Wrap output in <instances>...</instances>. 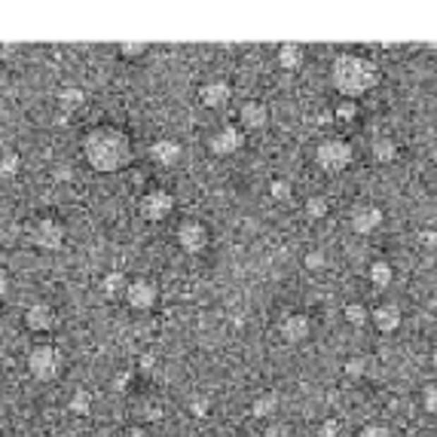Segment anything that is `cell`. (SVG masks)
<instances>
[{"mask_svg":"<svg viewBox=\"0 0 437 437\" xmlns=\"http://www.w3.org/2000/svg\"><path fill=\"white\" fill-rule=\"evenodd\" d=\"M123 437H150V434H147V429H141V425H132V429H126Z\"/></svg>","mask_w":437,"mask_h":437,"instance_id":"8d00e7d4","label":"cell"},{"mask_svg":"<svg viewBox=\"0 0 437 437\" xmlns=\"http://www.w3.org/2000/svg\"><path fill=\"white\" fill-rule=\"evenodd\" d=\"M342 373L352 376V379L364 376V373H367V358H361V355H352V358H346V364H342Z\"/></svg>","mask_w":437,"mask_h":437,"instance_id":"f546056e","label":"cell"},{"mask_svg":"<svg viewBox=\"0 0 437 437\" xmlns=\"http://www.w3.org/2000/svg\"><path fill=\"white\" fill-rule=\"evenodd\" d=\"M333 119H340V123H355L358 119V101H349V98H342L337 107L330 110Z\"/></svg>","mask_w":437,"mask_h":437,"instance_id":"603a6c76","label":"cell"},{"mask_svg":"<svg viewBox=\"0 0 437 437\" xmlns=\"http://www.w3.org/2000/svg\"><path fill=\"white\" fill-rule=\"evenodd\" d=\"M431 160H434V165H437V147H434V150H431Z\"/></svg>","mask_w":437,"mask_h":437,"instance_id":"b9f144b4","label":"cell"},{"mask_svg":"<svg viewBox=\"0 0 437 437\" xmlns=\"http://www.w3.org/2000/svg\"><path fill=\"white\" fill-rule=\"evenodd\" d=\"M422 410L437 416V385H425V392H422Z\"/></svg>","mask_w":437,"mask_h":437,"instance_id":"d6a6232c","label":"cell"},{"mask_svg":"<svg viewBox=\"0 0 437 437\" xmlns=\"http://www.w3.org/2000/svg\"><path fill=\"white\" fill-rule=\"evenodd\" d=\"M52 178H59V181H68V178H71V165H59V169L52 172Z\"/></svg>","mask_w":437,"mask_h":437,"instance_id":"74e56055","label":"cell"},{"mask_svg":"<svg viewBox=\"0 0 437 437\" xmlns=\"http://www.w3.org/2000/svg\"><path fill=\"white\" fill-rule=\"evenodd\" d=\"M370 153H373V160L376 162H395L397 160V144H395V138H388V135H379L373 144H370Z\"/></svg>","mask_w":437,"mask_h":437,"instance_id":"ffe728a7","label":"cell"},{"mask_svg":"<svg viewBox=\"0 0 437 437\" xmlns=\"http://www.w3.org/2000/svg\"><path fill=\"white\" fill-rule=\"evenodd\" d=\"M208 410H211V401H208V397H196V401L190 404V413L196 416V419H205Z\"/></svg>","mask_w":437,"mask_h":437,"instance_id":"836d02e7","label":"cell"},{"mask_svg":"<svg viewBox=\"0 0 437 437\" xmlns=\"http://www.w3.org/2000/svg\"><path fill=\"white\" fill-rule=\"evenodd\" d=\"M355 437H395V431L388 429V425H383V422H370V425H364Z\"/></svg>","mask_w":437,"mask_h":437,"instance_id":"4dcf8cb0","label":"cell"},{"mask_svg":"<svg viewBox=\"0 0 437 437\" xmlns=\"http://www.w3.org/2000/svg\"><path fill=\"white\" fill-rule=\"evenodd\" d=\"M25 328L31 333H46L55 328V309L49 303H31L25 309Z\"/></svg>","mask_w":437,"mask_h":437,"instance_id":"7c38bea8","label":"cell"},{"mask_svg":"<svg viewBox=\"0 0 437 437\" xmlns=\"http://www.w3.org/2000/svg\"><path fill=\"white\" fill-rule=\"evenodd\" d=\"M239 119H241V132H260V128L269 126V107L263 101H245L239 110Z\"/></svg>","mask_w":437,"mask_h":437,"instance_id":"4fadbf2b","label":"cell"},{"mask_svg":"<svg viewBox=\"0 0 437 437\" xmlns=\"http://www.w3.org/2000/svg\"><path fill=\"white\" fill-rule=\"evenodd\" d=\"M232 98V86L227 80H211L205 86H199V101L205 107H223Z\"/></svg>","mask_w":437,"mask_h":437,"instance_id":"9a60e30c","label":"cell"},{"mask_svg":"<svg viewBox=\"0 0 437 437\" xmlns=\"http://www.w3.org/2000/svg\"><path fill=\"white\" fill-rule=\"evenodd\" d=\"M342 315H346V321L352 324V328H364V324L370 321V309L364 303H346Z\"/></svg>","mask_w":437,"mask_h":437,"instance_id":"7402d4cb","label":"cell"},{"mask_svg":"<svg viewBox=\"0 0 437 437\" xmlns=\"http://www.w3.org/2000/svg\"><path fill=\"white\" fill-rule=\"evenodd\" d=\"M291 193H294V187H291V181H285V178H275L273 184H269V196H273L275 202H287L291 199Z\"/></svg>","mask_w":437,"mask_h":437,"instance_id":"f1b7e54d","label":"cell"},{"mask_svg":"<svg viewBox=\"0 0 437 437\" xmlns=\"http://www.w3.org/2000/svg\"><path fill=\"white\" fill-rule=\"evenodd\" d=\"M416 241H419L422 248H437V232L434 229H419L416 232Z\"/></svg>","mask_w":437,"mask_h":437,"instance_id":"e575fe53","label":"cell"},{"mask_svg":"<svg viewBox=\"0 0 437 437\" xmlns=\"http://www.w3.org/2000/svg\"><path fill=\"white\" fill-rule=\"evenodd\" d=\"M241 147H245V132H241L239 126H220L215 135L208 138V150L215 153V156H232V153H239Z\"/></svg>","mask_w":437,"mask_h":437,"instance_id":"ba28073f","label":"cell"},{"mask_svg":"<svg viewBox=\"0 0 437 437\" xmlns=\"http://www.w3.org/2000/svg\"><path fill=\"white\" fill-rule=\"evenodd\" d=\"M61 352L49 346V342H40V346H34L28 352V373H31L37 383H52V379H59L61 373Z\"/></svg>","mask_w":437,"mask_h":437,"instance_id":"277c9868","label":"cell"},{"mask_svg":"<svg viewBox=\"0 0 437 437\" xmlns=\"http://www.w3.org/2000/svg\"><path fill=\"white\" fill-rule=\"evenodd\" d=\"M138 211H141V217L150 220V223L169 220L172 211H174V196H172V190H162V187L147 190L144 196H141V202H138Z\"/></svg>","mask_w":437,"mask_h":437,"instance_id":"5b68a950","label":"cell"},{"mask_svg":"<svg viewBox=\"0 0 437 437\" xmlns=\"http://www.w3.org/2000/svg\"><path fill=\"white\" fill-rule=\"evenodd\" d=\"M174 239H178V248L187 251V254H202V251L208 248L211 241V232L202 220L196 217H187L178 223V232H174Z\"/></svg>","mask_w":437,"mask_h":437,"instance_id":"8992f818","label":"cell"},{"mask_svg":"<svg viewBox=\"0 0 437 437\" xmlns=\"http://www.w3.org/2000/svg\"><path fill=\"white\" fill-rule=\"evenodd\" d=\"M126 285H128V278H126V273H119V269H110V273L101 278V291H104L107 300H116V297H123L126 294Z\"/></svg>","mask_w":437,"mask_h":437,"instance_id":"d6986e66","label":"cell"},{"mask_svg":"<svg viewBox=\"0 0 437 437\" xmlns=\"http://www.w3.org/2000/svg\"><path fill=\"white\" fill-rule=\"evenodd\" d=\"M31 241L43 251H59L64 245V223L59 217H40L31 229Z\"/></svg>","mask_w":437,"mask_h":437,"instance_id":"52a82bcc","label":"cell"},{"mask_svg":"<svg viewBox=\"0 0 437 437\" xmlns=\"http://www.w3.org/2000/svg\"><path fill=\"white\" fill-rule=\"evenodd\" d=\"M318 434H321V437H337V434H340V422H337V419H324L321 429H318Z\"/></svg>","mask_w":437,"mask_h":437,"instance_id":"d590c367","label":"cell"},{"mask_svg":"<svg viewBox=\"0 0 437 437\" xmlns=\"http://www.w3.org/2000/svg\"><path fill=\"white\" fill-rule=\"evenodd\" d=\"M379 80H383V71H379V64L373 59H367V55L340 52L337 59H333V64H330L333 89L349 101H358L361 95L373 92L379 86Z\"/></svg>","mask_w":437,"mask_h":437,"instance_id":"7a4b0ae2","label":"cell"},{"mask_svg":"<svg viewBox=\"0 0 437 437\" xmlns=\"http://www.w3.org/2000/svg\"><path fill=\"white\" fill-rule=\"evenodd\" d=\"M9 55H16V46H9V43H0V59H9Z\"/></svg>","mask_w":437,"mask_h":437,"instance_id":"ab89813d","label":"cell"},{"mask_svg":"<svg viewBox=\"0 0 437 437\" xmlns=\"http://www.w3.org/2000/svg\"><path fill=\"white\" fill-rule=\"evenodd\" d=\"M383 220H385V211L379 208V205H358L355 211H352V229L358 232V236H370V232H376L379 227H383Z\"/></svg>","mask_w":437,"mask_h":437,"instance_id":"30bf717a","label":"cell"},{"mask_svg":"<svg viewBox=\"0 0 437 437\" xmlns=\"http://www.w3.org/2000/svg\"><path fill=\"white\" fill-rule=\"evenodd\" d=\"M132 135L119 126H95L83 138V156L95 172L116 174L132 165Z\"/></svg>","mask_w":437,"mask_h":437,"instance_id":"6da1fadb","label":"cell"},{"mask_svg":"<svg viewBox=\"0 0 437 437\" xmlns=\"http://www.w3.org/2000/svg\"><path fill=\"white\" fill-rule=\"evenodd\" d=\"M328 211H330V202L324 196H309V199H306V217H309V220L328 217Z\"/></svg>","mask_w":437,"mask_h":437,"instance_id":"cb8c5ba5","label":"cell"},{"mask_svg":"<svg viewBox=\"0 0 437 437\" xmlns=\"http://www.w3.org/2000/svg\"><path fill=\"white\" fill-rule=\"evenodd\" d=\"M89 410H92V395L86 392V388H77V392L71 395V413L86 416Z\"/></svg>","mask_w":437,"mask_h":437,"instance_id":"4316f807","label":"cell"},{"mask_svg":"<svg viewBox=\"0 0 437 437\" xmlns=\"http://www.w3.org/2000/svg\"><path fill=\"white\" fill-rule=\"evenodd\" d=\"M83 101H86V95H83V89H73V86H68V89H61V92H59V104H61V107H68V110L80 107Z\"/></svg>","mask_w":437,"mask_h":437,"instance_id":"83f0119b","label":"cell"},{"mask_svg":"<svg viewBox=\"0 0 437 437\" xmlns=\"http://www.w3.org/2000/svg\"><path fill=\"white\" fill-rule=\"evenodd\" d=\"M370 321H373V328L379 333H395L401 328V309L392 303H383V306H376V309H370Z\"/></svg>","mask_w":437,"mask_h":437,"instance_id":"5bb4252c","label":"cell"},{"mask_svg":"<svg viewBox=\"0 0 437 437\" xmlns=\"http://www.w3.org/2000/svg\"><path fill=\"white\" fill-rule=\"evenodd\" d=\"M128 385V376L126 373H119V376H114V388H116V392H123V388Z\"/></svg>","mask_w":437,"mask_h":437,"instance_id":"f35d334b","label":"cell"},{"mask_svg":"<svg viewBox=\"0 0 437 437\" xmlns=\"http://www.w3.org/2000/svg\"><path fill=\"white\" fill-rule=\"evenodd\" d=\"M275 59H278V64H282L285 71H300L303 61H306V49L300 43H282Z\"/></svg>","mask_w":437,"mask_h":437,"instance_id":"e0dca14e","label":"cell"},{"mask_svg":"<svg viewBox=\"0 0 437 437\" xmlns=\"http://www.w3.org/2000/svg\"><path fill=\"white\" fill-rule=\"evenodd\" d=\"M367 278H370V285H373V287L385 291V287L395 282V269H392V263H385V260H376V263H370Z\"/></svg>","mask_w":437,"mask_h":437,"instance_id":"ac0fdd59","label":"cell"},{"mask_svg":"<svg viewBox=\"0 0 437 437\" xmlns=\"http://www.w3.org/2000/svg\"><path fill=\"white\" fill-rule=\"evenodd\" d=\"M156 297H160V291H156L153 282H147V278H135V282L126 285L123 300L132 306V309L147 312V309H153V306H156Z\"/></svg>","mask_w":437,"mask_h":437,"instance_id":"9c48e42d","label":"cell"},{"mask_svg":"<svg viewBox=\"0 0 437 437\" xmlns=\"http://www.w3.org/2000/svg\"><path fill=\"white\" fill-rule=\"evenodd\" d=\"M352 160H355V150H352V144L346 138H324L318 144V150H315V162H318L321 172L328 174H340L346 172Z\"/></svg>","mask_w":437,"mask_h":437,"instance_id":"3957f363","label":"cell"},{"mask_svg":"<svg viewBox=\"0 0 437 437\" xmlns=\"http://www.w3.org/2000/svg\"><path fill=\"white\" fill-rule=\"evenodd\" d=\"M303 263H306V269H312V273H318V269H324V266H328V254H324V251H309V254L303 257Z\"/></svg>","mask_w":437,"mask_h":437,"instance_id":"1f68e13d","label":"cell"},{"mask_svg":"<svg viewBox=\"0 0 437 437\" xmlns=\"http://www.w3.org/2000/svg\"><path fill=\"white\" fill-rule=\"evenodd\" d=\"M119 59L126 61H135V59H144L147 52H150V43H119Z\"/></svg>","mask_w":437,"mask_h":437,"instance_id":"484cf974","label":"cell"},{"mask_svg":"<svg viewBox=\"0 0 437 437\" xmlns=\"http://www.w3.org/2000/svg\"><path fill=\"white\" fill-rule=\"evenodd\" d=\"M0 437H4V434H0Z\"/></svg>","mask_w":437,"mask_h":437,"instance_id":"7bdbcfd3","label":"cell"},{"mask_svg":"<svg viewBox=\"0 0 437 437\" xmlns=\"http://www.w3.org/2000/svg\"><path fill=\"white\" fill-rule=\"evenodd\" d=\"M18 165H22V156H18L16 150L0 153V178H16V174H18Z\"/></svg>","mask_w":437,"mask_h":437,"instance_id":"d4e9b609","label":"cell"},{"mask_svg":"<svg viewBox=\"0 0 437 437\" xmlns=\"http://www.w3.org/2000/svg\"><path fill=\"white\" fill-rule=\"evenodd\" d=\"M9 291V282H6V275H0V297H4Z\"/></svg>","mask_w":437,"mask_h":437,"instance_id":"60d3db41","label":"cell"},{"mask_svg":"<svg viewBox=\"0 0 437 437\" xmlns=\"http://www.w3.org/2000/svg\"><path fill=\"white\" fill-rule=\"evenodd\" d=\"M278 410V395L275 392H263L260 397H254V404H251V416L254 419H269Z\"/></svg>","mask_w":437,"mask_h":437,"instance_id":"44dd1931","label":"cell"},{"mask_svg":"<svg viewBox=\"0 0 437 437\" xmlns=\"http://www.w3.org/2000/svg\"><path fill=\"white\" fill-rule=\"evenodd\" d=\"M150 160L156 165H174L181 160V144L172 141V138H160V141L150 144Z\"/></svg>","mask_w":437,"mask_h":437,"instance_id":"2e32d148","label":"cell"},{"mask_svg":"<svg viewBox=\"0 0 437 437\" xmlns=\"http://www.w3.org/2000/svg\"><path fill=\"white\" fill-rule=\"evenodd\" d=\"M278 333H282L285 342H303V340H309V333H312L309 315H306V312H291V315H285Z\"/></svg>","mask_w":437,"mask_h":437,"instance_id":"8fae6325","label":"cell"}]
</instances>
